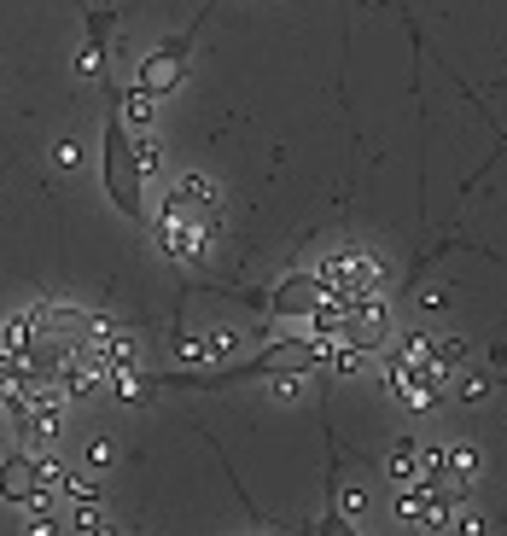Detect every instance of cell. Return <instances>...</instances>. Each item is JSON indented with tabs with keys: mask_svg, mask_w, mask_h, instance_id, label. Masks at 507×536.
I'll return each instance as SVG.
<instances>
[{
	"mask_svg": "<svg viewBox=\"0 0 507 536\" xmlns=\"http://www.w3.org/2000/svg\"><path fill=\"white\" fill-rule=\"evenodd\" d=\"M105 193L129 222H146V169H140L135 134L123 129V117L105 123Z\"/></svg>",
	"mask_w": 507,
	"mask_h": 536,
	"instance_id": "obj_1",
	"label": "cell"
},
{
	"mask_svg": "<svg viewBox=\"0 0 507 536\" xmlns=\"http://www.w3.org/2000/svg\"><path fill=\"white\" fill-rule=\"evenodd\" d=\"M315 274L327 280V292H344V298H379V286H385V274L368 251H333Z\"/></svg>",
	"mask_w": 507,
	"mask_h": 536,
	"instance_id": "obj_2",
	"label": "cell"
},
{
	"mask_svg": "<svg viewBox=\"0 0 507 536\" xmlns=\"http://www.w3.org/2000/svg\"><path fill=\"white\" fill-rule=\"evenodd\" d=\"M47 467H53V461H35V455H12V461H0V502H12V507H53Z\"/></svg>",
	"mask_w": 507,
	"mask_h": 536,
	"instance_id": "obj_3",
	"label": "cell"
},
{
	"mask_svg": "<svg viewBox=\"0 0 507 536\" xmlns=\"http://www.w3.org/2000/svg\"><path fill=\"white\" fill-rule=\"evenodd\" d=\"M344 344H356V350H385L391 344V309H385V298H350Z\"/></svg>",
	"mask_w": 507,
	"mask_h": 536,
	"instance_id": "obj_4",
	"label": "cell"
},
{
	"mask_svg": "<svg viewBox=\"0 0 507 536\" xmlns=\"http://www.w3.org/2000/svg\"><path fill=\"white\" fill-rule=\"evenodd\" d=\"M181 65H187V35H175L169 47L146 53V65H140V82H135V88H146L152 100H164V94H175V88H181Z\"/></svg>",
	"mask_w": 507,
	"mask_h": 536,
	"instance_id": "obj_5",
	"label": "cell"
},
{
	"mask_svg": "<svg viewBox=\"0 0 507 536\" xmlns=\"http://www.w3.org/2000/svg\"><path fill=\"white\" fill-rule=\"evenodd\" d=\"M327 298V280L321 274H292L280 292H274V303H269V315L274 321H309V309Z\"/></svg>",
	"mask_w": 507,
	"mask_h": 536,
	"instance_id": "obj_6",
	"label": "cell"
},
{
	"mask_svg": "<svg viewBox=\"0 0 507 536\" xmlns=\"http://www.w3.org/2000/svg\"><path fill=\"white\" fill-rule=\"evenodd\" d=\"M234 344H239L234 333H210V338H181L175 350H181L187 362H228V356H234Z\"/></svg>",
	"mask_w": 507,
	"mask_h": 536,
	"instance_id": "obj_7",
	"label": "cell"
},
{
	"mask_svg": "<svg viewBox=\"0 0 507 536\" xmlns=\"http://www.w3.org/2000/svg\"><path fill=\"white\" fill-rule=\"evenodd\" d=\"M385 478H391V484H420V443H414V437H403V443L385 455Z\"/></svg>",
	"mask_w": 507,
	"mask_h": 536,
	"instance_id": "obj_8",
	"label": "cell"
},
{
	"mask_svg": "<svg viewBox=\"0 0 507 536\" xmlns=\"http://www.w3.org/2000/svg\"><path fill=\"white\" fill-rule=\"evenodd\" d=\"M152 94H146V88H129V94H123V129L129 134H152V123H158V111H152Z\"/></svg>",
	"mask_w": 507,
	"mask_h": 536,
	"instance_id": "obj_9",
	"label": "cell"
},
{
	"mask_svg": "<svg viewBox=\"0 0 507 536\" xmlns=\"http://www.w3.org/2000/svg\"><path fill=\"white\" fill-rule=\"evenodd\" d=\"M461 356H467V344H461V338L449 333V338H426V368L438 373H449V368H461Z\"/></svg>",
	"mask_w": 507,
	"mask_h": 536,
	"instance_id": "obj_10",
	"label": "cell"
},
{
	"mask_svg": "<svg viewBox=\"0 0 507 536\" xmlns=\"http://www.w3.org/2000/svg\"><path fill=\"white\" fill-rule=\"evenodd\" d=\"M175 193L193 204L199 216H222V210H216V187H210V175H181V181H175Z\"/></svg>",
	"mask_w": 507,
	"mask_h": 536,
	"instance_id": "obj_11",
	"label": "cell"
},
{
	"mask_svg": "<svg viewBox=\"0 0 507 536\" xmlns=\"http://www.w3.org/2000/svg\"><path fill=\"white\" fill-rule=\"evenodd\" d=\"M391 507H397V519H408V525H426V490L420 484H397Z\"/></svg>",
	"mask_w": 507,
	"mask_h": 536,
	"instance_id": "obj_12",
	"label": "cell"
},
{
	"mask_svg": "<svg viewBox=\"0 0 507 536\" xmlns=\"http://www.w3.org/2000/svg\"><path fill=\"white\" fill-rule=\"evenodd\" d=\"M443 461H449V472H455V478H467V484L478 478V449H473V443H455V449H443Z\"/></svg>",
	"mask_w": 507,
	"mask_h": 536,
	"instance_id": "obj_13",
	"label": "cell"
},
{
	"mask_svg": "<svg viewBox=\"0 0 507 536\" xmlns=\"http://www.w3.org/2000/svg\"><path fill=\"white\" fill-rule=\"evenodd\" d=\"M309 391V373H274V397L280 402H298Z\"/></svg>",
	"mask_w": 507,
	"mask_h": 536,
	"instance_id": "obj_14",
	"label": "cell"
},
{
	"mask_svg": "<svg viewBox=\"0 0 507 536\" xmlns=\"http://www.w3.org/2000/svg\"><path fill=\"white\" fill-rule=\"evenodd\" d=\"M59 531H65V525H59V519L47 513V507H35V519H30V536H59Z\"/></svg>",
	"mask_w": 507,
	"mask_h": 536,
	"instance_id": "obj_15",
	"label": "cell"
},
{
	"mask_svg": "<svg viewBox=\"0 0 507 536\" xmlns=\"http://www.w3.org/2000/svg\"><path fill=\"white\" fill-rule=\"evenodd\" d=\"M76 158H82V146H76V140H59V146H53V164H76Z\"/></svg>",
	"mask_w": 507,
	"mask_h": 536,
	"instance_id": "obj_16",
	"label": "cell"
},
{
	"mask_svg": "<svg viewBox=\"0 0 507 536\" xmlns=\"http://www.w3.org/2000/svg\"><path fill=\"white\" fill-rule=\"evenodd\" d=\"M88 461H94V467H111V443H105V437L88 443Z\"/></svg>",
	"mask_w": 507,
	"mask_h": 536,
	"instance_id": "obj_17",
	"label": "cell"
},
{
	"mask_svg": "<svg viewBox=\"0 0 507 536\" xmlns=\"http://www.w3.org/2000/svg\"><path fill=\"white\" fill-rule=\"evenodd\" d=\"M484 391H490L484 379H467V385H461V402H478V397H484Z\"/></svg>",
	"mask_w": 507,
	"mask_h": 536,
	"instance_id": "obj_18",
	"label": "cell"
}]
</instances>
